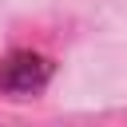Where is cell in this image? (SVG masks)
Masks as SVG:
<instances>
[{"mask_svg":"<svg viewBox=\"0 0 127 127\" xmlns=\"http://www.w3.org/2000/svg\"><path fill=\"white\" fill-rule=\"evenodd\" d=\"M52 60L32 52V48H16L8 56H0V95H12V99H28V95H40L48 83H52Z\"/></svg>","mask_w":127,"mask_h":127,"instance_id":"obj_1","label":"cell"}]
</instances>
